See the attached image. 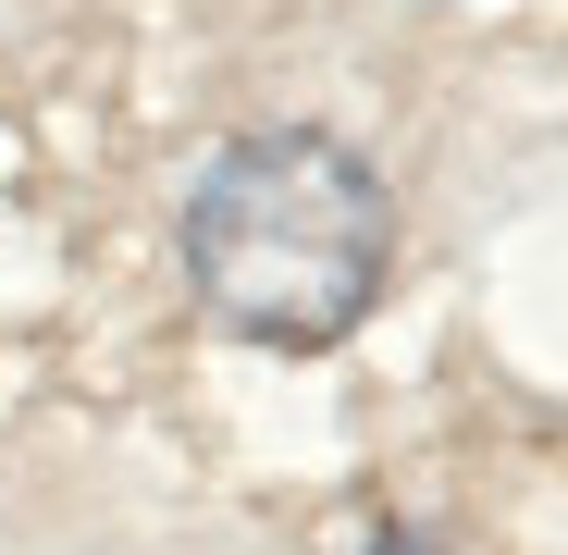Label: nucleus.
Returning <instances> with one entry per match:
<instances>
[{"instance_id":"nucleus-1","label":"nucleus","mask_w":568,"mask_h":555,"mask_svg":"<svg viewBox=\"0 0 568 555\" xmlns=\"http://www.w3.org/2000/svg\"><path fill=\"white\" fill-rule=\"evenodd\" d=\"M396 198L346 136L322 124H260L235 136L199 198H185V285L247 346H334L384 297Z\"/></svg>"}]
</instances>
